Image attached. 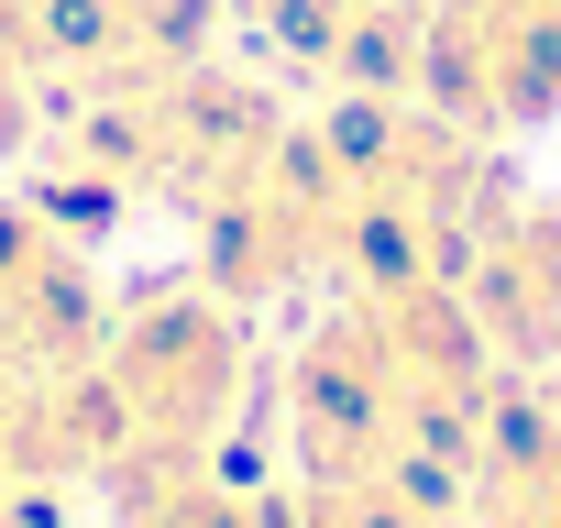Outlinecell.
Masks as SVG:
<instances>
[{
    "instance_id": "1",
    "label": "cell",
    "mask_w": 561,
    "mask_h": 528,
    "mask_svg": "<svg viewBox=\"0 0 561 528\" xmlns=\"http://www.w3.org/2000/svg\"><path fill=\"white\" fill-rule=\"evenodd\" d=\"M89 375H100V408H111V473H187L231 440V418L253 397V342H242L231 298L165 287V298L111 320Z\"/></svg>"
},
{
    "instance_id": "2",
    "label": "cell",
    "mask_w": 561,
    "mask_h": 528,
    "mask_svg": "<svg viewBox=\"0 0 561 528\" xmlns=\"http://www.w3.org/2000/svg\"><path fill=\"white\" fill-rule=\"evenodd\" d=\"M419 100L462 133H528L561 111V0H430Z\"/></svg>"
},
{
    "instance_id": "3",
    "label": "cell",
    "mask_w": 561,
    "mask_h": 528,
    "mask_svg": "<svg viewBox=\"0 0 561 528\" xmlns=\"http://www.w3.org/2000/svg\"><path fill=\"white\" fill-rule=\"evenodd\" d=\"M111 342V298L89 242L34 198L0 209V375H78Z\"/></svg>"
},
{
    "instance_id": "4",
    "label": "cell",
    "mask_w": 561,
    "mask_h": 528,
    "mask_svg": "<svg viewBox=\"0 0 561 528\" xmlns=\"http://www.w3.org/2000/svg\"><path fill=\"white\" fill-rule=\"evenodd\" d=\"M462 309L484 320V342L506 364H550L561 353V209L539 198H495L473 220V253H462Z\"/></svg>"
},
{
    "instance_id": "5",
    "label": "cell",
    "mask_w": 561,
    "mask_h": 528,
    "mask_svg": "<svg viewBox=\"0 0 561 528\" xmlns=\"http://www.w3.org/2000/svg\"><path fill=\"white\" fill-rule=\"evenodd\" d=\"M45 12H56V0H0V67L45 78Z\"/></svg>"
},
{
    "instance_id": "6",
    "label": "cell",
    "mask_w": 561,
    "mask_h": 528,
    "mask_svg": "<svg viewBox=\"0 0 561 528\" xmlns=\"http://www.w3.org/2000/svg\"><path fill=\"white\" fill-rule=\"evenodd\" d=\"M23 154H34V78L0 67V176H12Z\"/></svg>"
},
{
    "instance_id": "7",
    "label": "cell",
    "mask_w": 561,
    "mask_h": 528,
    "mask_svg": "<svg viewBox=\"0 0 561 528\" xmlns=\"http://www.w3.org/2000/svg\"><path fill=\"white\" fill-rule=\"evenodd\" d=\"M0 528H67V484H23L0 506Z\"/></svg>"
}]
</instances>
